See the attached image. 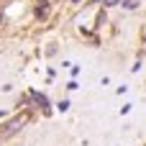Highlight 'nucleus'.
<instances>
[{
    "label": "nucleus",
    "instance_id": "f257e3e1",
    "mask_svg": "<svg viewBox=\"0 0 146 146\" xmlns=\"http://www.w3.org/2000/svg\"><path fill=\"white\" fill-rule=\"evenodd\" d=\"M26 123H28V115H15V118H13V121H10L8 126H5V128L0 131V141H3V139H10L13 133H18V131H21V128H23Z\"/></svg>",
    "mask_w": 146,
    "mask_h": 146
},
{
    "label": "nucleus",
    "instance_id": "f03ea898",
    "mask_svg": "<svg viewBox=\"0 0 146 146\" xmlns=\"http://www.w3.org/2000/svg\"><path fill=\"white\" fill-rule=\"evenodd\" d=\"M46 13H49V3H46V0H41V5H36V15H38V18H44Z\"/></svg>",
    "mask_w": 146,
    "mask_h": 146
},
{
    "label": "nucleus",
    "instance_id": "7ed1b4c3",
    "mask_svg": "<svg viewBox=\"0 0 146 146\" xmlns=\"http://www.w3.org/2000/svg\"><path fill=\"white\" fill-rule=\"evenodd\" d=\"M100 3H103V5H118L121 0H100Z\"/></svg>",
    "mask_w": 146,
    "mask_h": 146
},
{
    "label": "nucleus",
    "instance_id": "20e7f679",
    "mask_svg": "<svg viewBox=\"0 0 146 146\" xmlns=\"http://www.w3.org/2000/svg\"><path fill=\"white\" fill-rule=\"evenodd\" d=\"M0 23H3V13H0Z\"/></svg>",
    "mask_w": 146,
    "mask_h": 146
},
{
    "label": "nucleus",
    "instance_id": "39448f33",
    "mask_svg": "<svg viewBox=\"0 0 146 146\" xmlns=\"http://www.w3.org/2000/svg\"><path fill=\"white\" fill-rule=\"evenodd\" d=\"M72 3H80V0H72Z\"/></svg>",
    "mask_w": 146,
    "mask_h": 146
}]
</instances>
